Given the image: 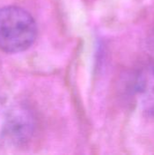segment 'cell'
<instances>
[{"label":"cell","mask_w":154,"mask_h":155,"mask_svg":"<svg viewBox=\"0 0 154 155\" xmlns=\"http://www.w3.org/2000/svg\"><path fill=\"white\" fill-rule=\"evenodd\" d=\"M132 86L141 111L154 117V63H145L135 71Z\"/></svg>","instance_id":"obj_3"},{"label":"cell","mask_w":154,"mask_h":155,"mask_svg":"<svg viewBox=\"0 0 154 155\" xmlns=\"http://www.w3.org/2000/svg\"><path fill=\"white\" fill-rule=\"evenodd\" d=\"M37 25L25 9L8 5L0 8V50L7 54L21 53L32 46Z\"/></svg>","instance_id":"obj_1"},{"label":"cell","mask_w":154,"mask_h":155,"mask_svg":"<svg viewBox=\"0 0 154 155\" xmlns=\"http://www.w3.org/2000/svg\"><path fill=\"white\" fill-rule=\"evenodd\" d=\"M36 130V119L25 104H8L0 114V138L8 144L21 146L28 143Z\"/></svg>","instance_id":"obj_2"}]
</instances>
